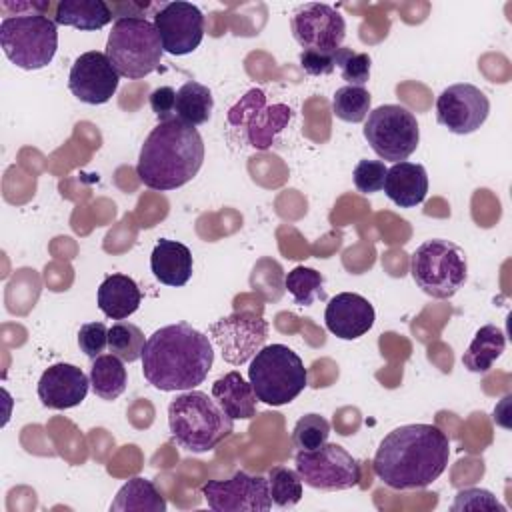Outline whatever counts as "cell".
Instances as JSON below:
<instances>
[{
    "label": "cell",
    "instance_id": "6da1fadb",
    "mask_svg": "<svg viewBox=\"0 0 512 512\" xmlns=\"http://www.w3.org/2000/svg\"><path fill=\"white\" fill-rule=\"evenodd\" d=\"M450 440L434 424H404L384 436L374 454V474L394 490L430 486L448 466Z\"/></svg>",
    "mask_w": 512,
    "mask_h": 512
},
{
    "label": "cell",
    "instance_id": "7a4b0ae2",
    "mask_svg": "<svg viewBox=\"0 0 512 512\" xmlns=\"http://www.w3.org/2000/svg\"><path fill=\"white\" fill-rule=\"evenodd\" d=\"M142 374L162 392L192 390L202 384L214 364L210 338L190 326L176 322L158 328L144 344Z\"/></svg>",
    "mask_w": 512,
    "mask_h": 512
},
{
    "label": "cell",
    "instance_id": "3957f363",
    "mask_svg": "<svg viewBox=\"0 0 512 512\" xmlns=\"http://www.w3.org/2000/svg\"><path fill=\"white\" fill-rule=\"evenodd\" d=\"M204 162V142L196 126L170 118L146 136L136 164L140 182L152 190H176L188 184Z\"/></svg>",
    "mask_w": 512,
    "mask_h": 512
},
{
    "label": "cell",
    "instance_id": "277c9868",
    "mask_svg": "<svg viewBox=\"0 0 512 512\" xmlns=\"http://www.w3.org/2000/svg\"><path fill=\"white\" fill-rule=\"evenodd\" d=\"M168 428L180 448L202 454L232 434L234 420L206 392L184 390L168 404Z\"/></svg>",
    "mask_w": 512,
    "mask_h": 512
},
{
    "label": "cell",
    "instance_id": "5b68a950",
    "mask_svg": "<svg viewBox=\"0 0 512 512\" xmlns=\"http://www.w3.org/2000/svg\"><path fill=\"white\" fill-rule=\"evenodd\" d=\"M248 382L260 402L284 406L308 386V372L292 348L268 344L254 354L248 368Z\"/></svg>",
    "mask_w": 512,
    "mask_h": 512
},
{
    "label": "cell",
    "instance_id": "8992f818",
    "mask_svg": "<svg viewBox=\"0 0 512 512\" xmlns=\"http://www.w3.org/2000/svg\"><path fill=\"white\" fill-rule=\"evenodd\" d=\"M162 42L154 22L140 16H120L106 40V56L116 72L140 80L160 66Z\"/></svg>",
    "mask_w": 512,
    "mask_h": 512
},
{
    "label": "cell",
    "instance_id": "52a82bcc",
    "mask_svg": "<svg viewBox=\"0 0 512 512\" xmlns=\"http://www.w3.org/2000/svg\"><path fill=\"white\" fill-rule=\"evenodd\" d=\"M58 24L44 12L6 16L0 22L4 56L22 70L48 66L58 48Z\"/></svg>",
    "mask_w": 512,
    "mask_h": 512
},
{
    "label": "cell",
    "instance_id": "ba28073f",
    "mask_svg": "<svg viewBox=\"0 0 512 512\" xmlns=\"http://www.w3.org/2000/svg\"><path fill=\"white\" fill-rule=\"evenodd\" d=\"M410 274L424 294L446 300L466 282L468 266L462 250L454 242L432 238L420 244L410 256Z\"/></svg>",
    "mask_w": 512,
    "mask_h": 512
},
{
    "label": "cell",
    "instance_id": "9c48e42d",
    "mask_svg": "<svg viewBox=\"0 0 512 512\" xmlns=\"http://www.w3.org/2000/svg\"><path fill=\"white\" fill-rule=\"evenodd\" d=\"M362 132L370 148L390 162L406 160L420 142L416 116L400 104H382L370 110Z\"/></svg>",
    "mask_w": 512,
    "mask_h": 512
},
{
    "label": "cell",
    "instance_id": "30bf717a",
    "mask_svg": "<svg viewBox=\"0 0 512 512\" xmlns=\"http://www.w3.org/2000/svg\"><path fill=\"white\" fill-rule=\"evenodd\" d=\"M300 480L316 490H348L360 484V464L340 444H322L316 450L296 452Z\"/></svg>",
    "mask_w": 512,
    "mask_h": 512
},
{
    "label": "cell",
    "instance_id": "8fae6325",
    "mask_svg": "<svg viewBox=\"0 0 512 512\" xmlns=\"http://www.w3.org/2000/svg\"><path fill=\"white\" fill-rule=\"evenodd\" d=\"M292 110L286 104L266 106V94L252 88L228 112V126L236 132L244 130L248 146L266 150L272 146L276 134L290 122Z\"/></svg>",
    "mask_w": 512,
    "mask_h": 512
},
{
    "label": "cell",
    "instance_id": "7c38bea8",
    "mask_svg": "<svg viewBox=\"0 0 512 512\" xmlns=\"http://www.w3.org/2000/svg\"><path fill=\"white\" fill-rule=\"evenodd\" d=\"M208 332L220 348L224 362L242 366L264 346L268 338V322L252 310H240L214 322Z\"/></svg>",
    "mask_w": 512,
    "mask_h": 512
},
{
    "label": "cell",
    "instance_id": "4fadbf2b",
    "mask_svg": "<svg viewBox=\"0 0 512 512\" xmlns=\"http://www.w3.org/2000/svg\"><path fill=\"white\" fill-rule=\"evenodd\" d=\"M202 496L214 512H266L272 508L268 478L244 470L234 472L228 480H208L202 486Z\"/></svg>",
    "mask_w": 512,
    "mask_h": 512
},
{
    "label": "cell",
    "instance_id": "5bb4252c",
    "mask_svg": "<svg viewBox=\"0 0 512 512\" xmlns=\"http://www.w3.org/2000/svg\"><path fill=\"white\" fill-rule=\"evenodd\" d=\"M290 30L304 50L336 52L344 42L346 22L336 8L320 2H306L292 12Z\"/></svg>",
    "mask_w": 512,
    "mask_h": 512
},
{
    "label": "cell",
    "instance_id": "9a60e30c",
    "mask_svg": "<svg viewBox=\"0 0 512 512\" xmlns=\"http://www.w3.org/2000/svg\"><path fill=\"white\" fill-rule=\"evenodd\" d=\"M490 114L488 96L474 84L460 82L444 88L436 100V120L452 134L476 132Z\"/></svg>",
    "mask_w": 512,
    "mask_h": 512
},
{
    "label": "cell",
    "instance_id": "2e32d148",
    "mask_svg": "<svg viewBox=\"0 0 512 512\" xmlns=\"http://www.w3.org/2000/svg\"><path fill=\"white\" fill-rule=\"evenodd\" d=\"M154 26L164 52L184 56L194 52L204 38V14L190 2H166L154 14Z\"/></svg>",
    "mask_w": 512,
    "mask_h": 512
},
{
    "label": "cell",
    "instance_id": "e0dca14e",
    "mask_svg": "<svg viewBox=\"0 0 512 512\" xmlns=\"http://www.w3.org/2000/svg\"><path fill=\"white\" fill-rule=\"evenodd\" d=\"M120 82V74L110 64L108 56L98 50L80 54L68 74L70 92L84 104H104L108 102Z\"/></svg>",
    "mask_w": 512,
    "mask_h": 512
},
{
    "label": "cell",
    "instance_id": "ac0fdd59",
    "mask_svg": "<svg viewBox=\"0 0 512 512\" xmlns=\"http://www.w3.org/2000/svg\"><path fill=\"white\" fill-rule=\"evenodd\" d=\"M90 386V376L82 368L66 362L48 366L38 380V398L46 408L66 410L78 406Z\"/></svg>",
    "mask_w": 512,
    "mask_h": 512
},
{
    "label": "cell",
    "instance_id": "d6986e66",
    "mask_svg": "<svg viewBox=\"0 0 512 512\" xmlns=\"http://www.w3.org/2000/svg\"><path fill=\"white\" fill-rule=\"evenodd\" d=\"M372 304L356 292H340L332 296L324 310L326 328L340 340H356L374 324Z\"/></svg>",
    "mask_w": 512,
    "mask_h": 512
},
{
    "label": "cell",
    "instance_id": "ffe728a7",
    "mask_svg": "<svg viewBox=\"0 0 512 512\" xmlns=\"http://www.w3.org/2000/svg\"><path fill=\"white\" fill-rule=\"evenodd\" d=\"M386 196L400 208H414L428 194V174L422 164L394 162L384 178Z\"/></svg>",
    "mask_w": 512,
    "mask_h": 512
},
{
    "label": "cell",
    "instance_id": "44dd1931",
    "mask_svg": "<svg viewBox=\"0 0 512 512\" xmlns=\"http://www.w3.org/2000/svg\"><path fill=\"white\" fill-rule=\"evenodd\" d=\"M192 252L188 246L160 238L150 256V270L158 282L166 286H184L192 276Z\"/></svg>",
    "mask_w": 512,
    "mask_h": 512
},
{
    "label": "cell",
    "instance_id": "7402d4cb",
    "mask_svg": "<svg viewBox=\"0 0 512 512\" xmlns=\"http://www.w3.org/2000/svg\"><path fill=\"white\" fill-rule=\"evenodd\" d=\"M210 394L232 420H250L256 414L254 388L236 370L214 380Z\"/></svg>",
    "mask_w": 512,
    "mask_h": 512
},
{
    "label": "cell",
    "instance_id": "603a6c76",
    "mask_svg": "<svg viewBox=\"0 0 512 512\" xmlns=\"http://www.w3.org/2000/svg\"><path fill=\"white\" fill-rule=\"evenodd\" d=\"M98 308L112 320H124L134 314L142 302L138 284L126 274H110L98 286Z\"/></svg>",
    "mask_w": 512,
    "mask_h": 512
},
{
    "label": "cell",
    "instance_id": "cb8c5ba5",
    "mask_svg": "<svg viewBox=\"0 0 512 512\" xmlns=\"http://www.w3.org/2000/svg\"><path fill=\"white\" fill-rule=\"evenodd\" d=\"M112 20V10L104 0H60L54 22L78 30H100Z\"/></svg>",
    "mask_w": 512,
    "mask_h": 512
},
{
    "label": "cell",
    "instance_id": "d4e9b609",
    "mask_svg": "<svg viewBox=\"0 0 512 512\" xmlns=\"http://www.w3.org/2000/svg\"><path fill=\"white\" fill-rule=\"evenodd\" d=\"M506 348V336L496 324H484L462 354V364L474 374L488 372Z\"/></svg>",
    "mask_w": 512,
    "mask_h": 512
},
{
    "label": "cell",
    "instance_id": "484cf974",
    "mask_svg": "<svg viewBox=\"0 0 512 512\" xmlns=\"http://www.w3.org/2000/svg\"><path fill=\"white\" fill-rule=\"evenodd\" d=\"M112 512H164L166 510V500L160 496L156 486L142 478L134 476L130 478L118 492L116 498L110 504Z\"/></svg>",
    "mask_w": 512,
    "mask_h": 512
},
{
    "label": "cell",
    "instance_id": "4316f807",
    "mask_svg": "<svg viewBox=\"0 0 512 512\" xmlns=\"http://www.w3.org/2000/svg\"><path fill=\"white\" fill-rule=\"evenodd\" d=\"M214 108V98L208 86L188 80L176 90V108L174 114L190 126H200L210 120Z\"/></svg>",
    "mask_w": 512,
    "mask_h": 512
},
{
    "label": "cell",
    "instance_id": "83f0119b",
    "mask_svg": "<svg viewBox=\"0 0 512 512\" xmlns=\"http://www.w3.org/2000/svg\"><path fill=\"white\" fill-rule=\"evenodd\" d=\"M126 368L114 354H100L90 366V386L102 400H116L126 390Z\"/></svg>",
    "mask_w": 512,
    "mask_h": 512
},
{
    "label": "cell",
    "instance_id": "f1b7e54d",
    "mask_svg": "<svg viewBox=\"0 0 512 512\" xmlns=\"http://www.w3.org/2000/svg\"><path fill=\"white\" fill-rule=\"evenodd\" d=\"M372 96L364 86H342L332 96V112L344 122L358 124L370 114Z\"/></svg>",
    "mask_w": 512,
    "mask_h": 512
},
{
    "label": "cell",
    "instance_id": "f546056e",
    "mask_svg": "<svg viewBox=\"0 0 512 512\" xmlns=\"http://www.w3.org/2000/svg\"><path fill=\"white\" fill-rule=\"evenodd\" d=\"M284 286L290 292V296L294 298L296 304L300 306H312L318 298L324 300V276L308 266H296L292 268L286 278H284Z\"/></svg>",
    "mask_w": 512,
    "mask_h": 512
},
{
    "label": "cell",
    "instance_id": "4dcf8cb0",
    "mask_svg": "<svg viewBox=\"0 0 512 512\" xmlns=\"http://www.w3.org/2000/svg\"><path fill=\"white\" fill-rule=\"evenodd\" d=\"M144 334L132 322H116L108 328V350L122 362H136L144 352Z\"/></svg>",
    "mask_w": 512,
    "mask_h": 512
},
{
    "label": "cell",
    "instance_id": "1f68e13d",
    "mask_svg": "<svg viewBox=\"0 0 512 512\" xmlns=\"http://www.w3.org/2000/svg\"><path fill=\"white\" fill-rule=\"evenodd\" d=\"M270 500L278 508H292L302 500V480L296 470L274 466L268 472Z\"/></svg>",
    "mask_w": 512,
    "mask_h": 512
},
{
    "label": "cell",
    "instance_id": "d6a6232c",
    "mask_svg": "<svg viewBox=\"0 0 512 512\" xmlns=\"http://www.w3.org/2000/svg\"><path fill=\"white\" fill-rule=\"evenodd\" d=\"M328 436H330V422L316 412L304 414L294 424V430H292V442L298 450H316L328 442Z\"/></svg>",
    "mask_w": 512,
    "mask_h": 512
},
{
    "label": "cell",
    "instance_id": "836d02e7",
    "mask_svg": "<svg viewBox=\"0 0 512 512\" xmlns=\"http://www.w3.org/2000/svg\"><path fill=\"white\" fill-rule=\"evenodd\" d=\"M370 56L366 52H356L352 48L340 46L334 52V66H338L342 80L350 86H364L370 78Z\"/></svg>",
    "mask_w": 512,
    "mask_h": 512
},
{
    "label": "cell",
    "instance_id": "e575fe53",
    "mask_svg": "<svg viewBox=\"0 0 512 512\" xmlns=\"http://www.w3.org/2000/svg\"><path fill=\"white\" fill-rule=\"evenodd\" d=\"M386 172H388V168L382 160H360L352 172L356 190L362 194H372V192L382 190Z\"/></svg>",
    "mask_w": 512,
    "mask_h": 512
},
{
    "label": "cell",
    "instance_id": "d590c367",
    "mask_svg": "<svg viewBox=\"0 0 512 512\" xmlns=\"http://www.w3.org/2000/svg\"><path fill=\"white\" fill-rule=\"evenodd\" d=\"M452 510H498L506 512V508L496 500L490 490L484 488H466L456 494Z\"/></svg>",
    "mask_w": 512,
    "mask_h": 512
},
{
    "label": "cell",
    "instance_id": "8d00e7d4",
    "mask_svg": "<svg viewBox=\"0 0 512 512\" xmlns=\"http://www.w3.org/2000/svg\"><path fill=\"white\" fill-rule=\"evenodd\" d=\"M78 346L88 358L100 356L108 348V328L104 322H86L78 330Z\"/></svg>",
    "mask_w": 512,
    "mask_h": 512
},
{
    "label": "cell",
    "instance_id": "74e56055",
    "mask_svg": "<svg viewBox=\"0 0 512 512\" xmlns=\"http://www.w3.org/2000/svg\"><path fill=\"white\" fill-rule=\"evenodd\" d=\"M300 66L310 76H326L334 72V52H318V50H302Z\"/></svg>",
    "mask_w": 512,
    "mask_h": 512
},
{
    "label": "cell",
    "instance_id": "f35d334b",
    "mask_svg": "<svg viewBox=\"0 0 512 512\" xmlns=\"http://www.w3.org/2000/svg\"><path fill=\"white\" fill-rule=\"evenodd\" d=\"M150 108L156 114L158 122L176 118L174 108H176V90L172 86H158L150 94Z\"/></svg>",
    "mask_w": 512,
    "mask_h": 512
}]
</instances>
